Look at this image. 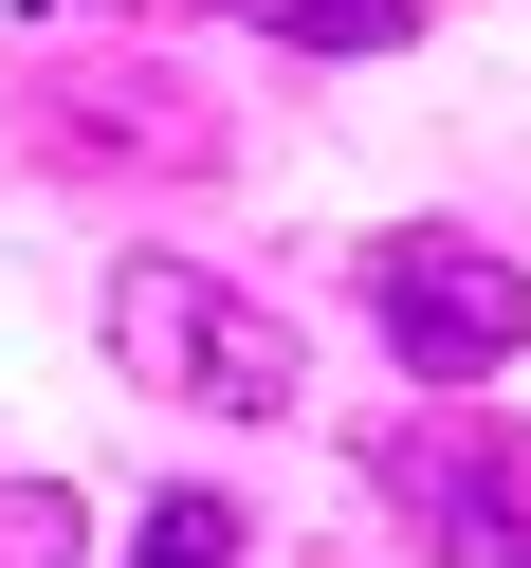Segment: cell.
<instances>
[{
  "label": "cell",
  "mask_w": 531,
  "mask_h": 568,
  "mask_svg": "<svg viewBox=\"0 0 531 568\" xmlns=\"http://www.w3.org/2000/svg\"><path fill=\"white\" fill-rule=\"evenodd\" d=\"M221 19H257V38H294V55H404L421 38V0H221Z\"/></svg>",
  "instance_id": "cell-4"
},
{
  "label": "cell",
  "mask_w": 531,
  "mask_h": 568,
  "mask_svg": "<svg viewBox=\"0 0 531 568\" xmlns=\"http://www.w3.org/2000/svg\"><path fill=\"white\" fill-rule=\"evenodd\" d=\"M147 568H238V514L221 495H147Z\"/></svg>",
  "instance_id": "cell-6"
},
{
  "label": "cell",
  "mask_w": 531,
  "mask_h": 568,
  "mask_svg": "<svg viewBox=\"0 0 531 568\" xmlns=\"http://www.w3.org/2000/svg\"><path fill=\"white\" fill-rule=\"evenodd\" d=\"M367 477L404 495L421 550H458V568H531V422H494V404H404V422L367 440Z\"/></svg>",
  "instance_id": "cell-3"
},
{
  "label": "cell",
  "mask_w": 531,
  "mask_h": 568,
  "mask_svg": "<svg viewBox=\"0 0 531 568\" xmlns=\"http://www.w3.org/2000/svg\"><path fill=\"white\" fill-rule=\"evenodd\" d=\"M92 550V495H55V477H0V568H74Z\"/></svg>",
  "instance_id": "cell-5"
},
{
  "label": "cell",
  "mask_w": 531,
  "mask_h": 568,
  "mask_svg": "<svg viewBox=\"0 0 531 568\" xmlns=\"http://www.w3.org/2000/svg\"><path fill=\"white\" fill-rule=\"evenodd\" d=\"M367 312L421 385H494L531 348V257H494L477 221H404V239H367Z\"/></svg>",
  "instance_id": "cell-2"
},
{
  "label": "cell",
  "mask_w": 531,
  "mask_h": 568,
  "mask_svg": "<svg viewBox=\"0 0 531 568\" xmlns=\"http://www.w3.org/2000/svg\"><path fill=\"white\" fill-rule=\"evenodd\" d=\"M129 19H184V0H129Z\"/></svg>",
  "instance_id": "cell-7"
},
{
  "label": "cell",
  "mask_w": 531,
  "mask_h": 568,
  "mask_svg": "<svg viewBox=\"0 0 531 568\" xmlns=\"http://www.w3.org/2000/svg\"><path fill=\"white\" fill-rule=\"evenodd\" d=\"M111 367L147 385V404H202V422H275V404L312 385V348H294V312L221 294L202 257H129V275H111Z\"/></svg>",
  "instance_id": "cell-1"
}]
</instances>
